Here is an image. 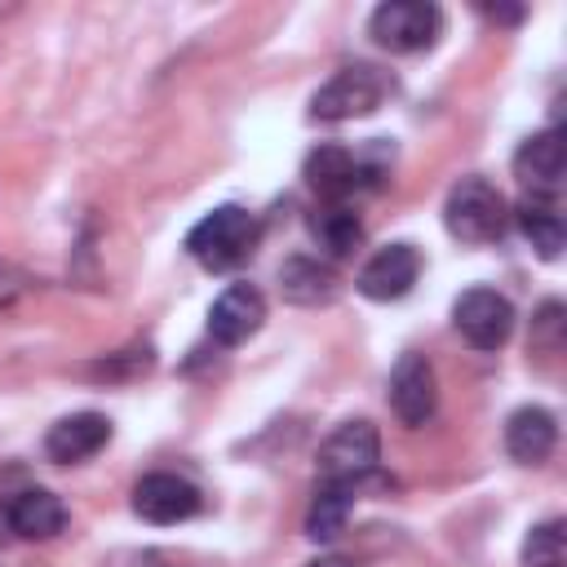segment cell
Listing matches in <instances>:
<instances>
[{
	"mask_svg": "<svg viewBox=\"0 0 567 567\" xmlns=\"http://www.w3.org/2000/svg\"><path fill=\"white\" fill-rule=\"evenodd\" d=\"M310 567H350V563H346V558H315Z\"/></svg>",
	"mask_w": 567,
	"mask_h": 567,
	"instance_id": "cell-21",
	"label": "cell"
},
{
	"mask_svg": "<svg viewBox=\"0 0 567 567\" xmlns=\"http://www.w3.org/2000/svg\"><path fill=\"white\" fill-rule=\"evenodd\" d=\"M9 527L27 540H53L66 527V505L49 492V487H27L9 501Z\"/></svg>",
	"mask_w": 567,
	"mask_h": 567,
	"instance_id": "cell-15",
	"label": "cell"
},
{
	"mask_svg": "<svg viewBox=\"0 0 567 567\" xmlns=\"http://www.w3.org/2000/svg\"><path fill=\"white\" fill-rule=\"evenodd\" d=\"M443 13L430 0H385L368 18V35L390 53H421L439 40Z\"/></svg>",
	"mask_w": 567,
	"mask_h": 567,
	"instance_id": "cell-4",
	"label": "cell"
},
{
	"mask_svg": "<svg viewBox=\"0 0 567 567\" xmlns=\"http://www.w3.org/2000/svg\"><path fill=\"white\" fill-rule=\"evenodd\" d=\"M261 323H266V297L252 284H230L208 310V332L217 346H244L248 337H257Z\"/></svg>",
	"mask_w": 567,
	"mask_h": 567,
	"instance_id": "cell-11",
	"label": "cell"
},
{
	"mask_svg": "<svg viewBox=\"0 0 567 567\" xmlns=\"http://www.w3.org/2000/svg\"><path fill=\"white\" fill-rule=\"evenodd\" d=\"M390 93V80L385 71L377 66H341L315 97H310V120H323V124H341V120H359V115H372Z\"/></svg>",
	"mask_w": 567,
	"mask_h": 567,
	"instance_id": "cell-3",
	"label": "cell"
},
{
	"mask_svg": "<svg viewBox=\"0 0 567 567\" xmlns=\"http://www.w3.org/2000/svg\"><path fill=\"white\" fill-rule=\"evenodd\" d=\"M310 235L328 257H350L363 239V221L346 204H328V208L310 213Z\"/></svg>",
	"mask_w": 567,
	"mask_h": 567,
	"instance_id": "cell-18",
	"label": "cell"
},
{
	"mask_svg": "<svg viewBox=\"0 0 567 567\" xmlns=\"http://www.w3.org/2000/svg\"><path fill=\"white\" fill-rule=\"evenodd\" d=\"M518 230H523V239L536 248V257L540 261H558L563 257V244H567V226H563V217L549 208V204H518Z\"/></svg>",
	"mask_w": 567,
	"mask_h": 567,
	"instance_id": "cell-19",
	"label": "cell"
},
{
	"mask_svg": "<svg viewBox=\"0 0 567 567\" xmlns=\"http://www.w3.org/2000/svg\"><path fill=\"white\" fill-rule=\"evenodd\" d=\"M301 177L310 182V190H315V195H323V199H332V204H337V199H346L350 190H359V186H363L354 151L332 146V142H323V146H315V151L306 155Z\"/></svg>",
	"mask_w": 567,
	"mask_h": 567,
	"instance_id": "cell-14",
	"label": "cell"
},
{
	"mask_svg": "<svg viewBox=\"0 0 567 567\" xmlns=\"http://www.w3.org/2000/svg\"><path fill=\"white\" fill-rule=\"evenodd\" d=\"M439 403V381L425 354H403L390 372V408L403 425H425Z\"/></svg>",
	"mask_w": 567,
	"mask_h": 567,
	"instance_id": "cell-10",
	"label": "cell"
},
{
	"mask_svg": "<svg viewBox=\"0 0 567 567\" xmlns=\"http://www.w3.org/2000/svg\"><path fill=\"white\" fill-rule=\"evenodd\" d=\"M106 443H111V421H106L102 412H71V416L53 421L49 434H44V452H49V461H58V465L89 461V456H97Z\"/></svg>",
	"mask_w": 567,
	"mask_h": 567,
	"instance_id": "cell-12",
	"label": "cell"
},
{
	"mask_svg": "<svg viewBox=\"0 0 567 567\" xmlns=\"http://www.w3.org/2000/svg\"><path fill=\"white\" fill-rule=\"evenodd\" d=\"M199 487L182 474H142L137 487H133V514L155 523V527H168V523H186L190 514H199Z\"/></svg>",
	"mask_w": 567,
	"mask_h": 567,
	"instance_id": "cell-7",
	"label": "cell"
},
{
	"mask_svg": "<svg viewBox=\"0 0 567 567\" xmlns=\"http://www.w3.org/2000/svg\"><path fill=\"white\" fill-rule=\"evenodd\" d=\"M514 177L532 190V195H558L567 182V146L558 128L532 133L518 151H514Z\"/></svg>",
	"mask_w": 567,
	"mask_h": 567,
	"instance_id": "cell-9",
	"label": "cell"
},
{
	"mask_svg": "<svg viewBox=\"0 0 567 567\" xmlns=\"http://www.w3.org/2000/svg\"><path fill=\"white\" fill-rule=\"evenodd\" d=\"M554 443H558V421H554V412H545V408H536V403L509 412V421H505V452H509L518 465H540V461L554 452Z\"/></svg>",
	"mask_w": 567,
	"mask_h": 567,
	"instance_id": "cell-13",
	"label": "cell"
},
{
	"mask_svg": "<svg viewBox=\"0 0 567 567\" xmlns=\"http://www.w3.org/2000/svg\"><path fill=\"white\" fill-rule=\"evenodd\" d=\"M381 461V434L372 421H346L337 425L319 447V474L323 483H354L368 478Z\"/></svg>",
	"mask_w": 567,
	"mask_h": 567,
	"instance_id": "cell-5",
	"label": "cell"
},
{
	"mask_svg": "<svg viewBox=\"0 0 567 567\" xmlns=\"http://www.w3.org/2000/svg\"><path fill=\"white\" fill-rule=\"evenodd\" d=\"M505 195L487 177H461L443 199V226L461 244H492L505 230Z\"/></svg>",
	"mask_w": 567,
	"mask_h": 567,
	"instance_id": "cell-2",
	"label": "cell"
},
{
	"mask_svg": "<svg viewBox=\"0 0 567 567\" xmlns=\"http://www.w3.org/2000/svg\"><path fill=\"white\" fill-rule=\"evenodd\" d=\"M452 323L474 350H501L514 332V306L496 288H465L452 301Z\"/></svg>",
	"mask_w": 567,
	"mask_h": 567,
	"instance_id": "cell-6",
	"label": "cell"
},
{
	"mask_svg": "<svg viewBox=\"0 0 567 567\" xmlns=\"http://www.w3.org/2000/svg\"><path fill=\"white\" fill-rule=\"evenodd\" d=\"M279 292L297 306H319L337 297V275L315 257H288L279 266Z\"/></svg>",
	"mask_w": 567,
	"mask_h": 567,
	"instance_id": "cell-17",
	"label": "cell"
},
{
	"mask_svg": "<svg viewBox=\"0 0 567 567\" xmlns=\"http://www.w3.org/2000/svg\"><path fill=\"white\" fill-rule=\"evenodd\" d=\"M416 275H421V252H416L412 244H385V248H377V252L363 261L354 288H359L368 301H399V297L412 292Z\"/></svg>",
	"mask_w": 567,
	"mask_h": 567,
	"instance_id": "cell-8",
	"label": "cell"
},
{
	"mask_svg": "<svg viewBox=\"0 0 567 567\" xmlns=\"http://www.w3.org/2000/svg\"><path fill=\"white\" fill-rule=\"evenodd\" d=\"M252 248H257V221L239 204H221L186 230V252L204 270H235L239 261L252 257Z\"/></svg>",
	"mask_w": 567,
	"mask_h": 567,
	"instance_id": "cell-1",
	"label": "cell"
},
{
	"mask_svg": "<svg viewBox=\"0 0 567 567\" xmlns=\"http://www.w3.org/2000/svg\"><path fill=\"white\" fill-rule=\"evenodd\" d=\"M350 514H354V483H319L315 501L306 509V536L328 545V540H337L346 532Z\"/></svg>",
	"mask_w": 567,
	"mask_h": 567,
	"instance_id": "cell-16",
	"label": "cell"
},
{
	"mask_svg": "<svg viewBox=\"0 0 567 567\" xmlns=\"http://www.w3.org/2000/svg\"><path fill=\"white\" fill-rule=\"evenodd\" d=\"M567 563V540H563V523L549 518L540 527L527 532L523 540V567H563Z\"/></svg>",
	"mask_w": 567,
	"mask_h": 567,
	"instance_id": "cell-20",
	"label": "cell"
}]
</instances>
